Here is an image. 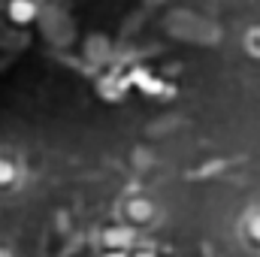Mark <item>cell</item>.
<instances>
[{"label": "cell", "instance_id": "obj_2", "mask_svg": "<svg viewBox=\"0 0 260 257\" xmlns=\"http://www.w3.org/2000/svg\"><path fill=\"white\" fill-rule=\"evenodd\" d=\"M103 257H127L124 251H109V254H103Z\"/></svg>", "mask_w": 260, "mask_h": 257}, {"label": "cell", "instance_id": "obj_1", "mask_svg": "<svg viewBox=\"0 0 260 257\" xmlns=\"http://www.w3.org/2000/svg\"><path fill=\"white\" fill-rule=\"evenodd\" d=\"M9 15H12V21H30L34 18V3L30 0H12Z\"/></svg>", "mask_w": 260, "mask_h": 257}, {"label": "cell", "instance_id": "obj_3", "mask_svg": "<svg viewBox=\"0 0 260 257\" xmlns=\"http://www.w3.org/2000/svg\"><path fill=\"white\" fill-rule=\"evenodd\" d=\"M136 257H154V254H136Z\"/></svg>", "mask_w": 260, "mask_h": 257}]
</instances>
